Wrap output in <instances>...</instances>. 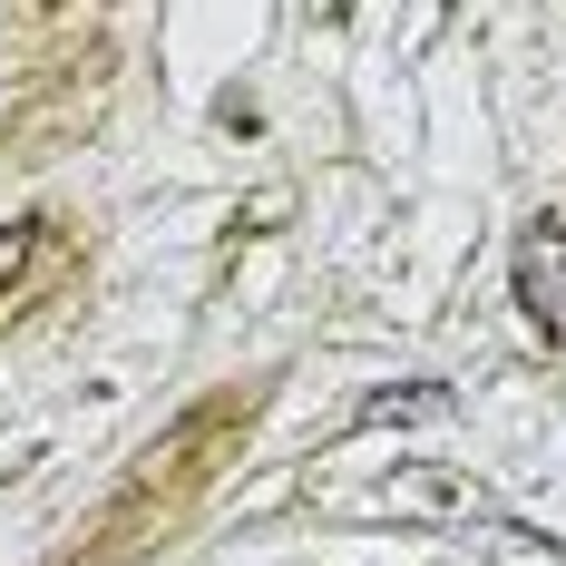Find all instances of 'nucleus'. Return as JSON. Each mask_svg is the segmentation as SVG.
I'll return each mask as SVG.
<instances>
[{"mask_svg": "<svg viewBox=\"0 0 566 566\" xmlns=\"http://www.w3.org/2000/svg\"><path fill=\"white\" fill-rule=\"evenodd\" d=\"M450 410V391H381L371 400V420H440Z\"/></svg>", "mask_w": 566, "mask_h": 566, "instance_id": "1", "label": "nucleus"}, {"mask_svg": "<svg viewBox=\"0 0 566 566\" xmlns=\"http://www.w3.org/2000/svg\"><path fill=\"white\" fill-rule=\"evenodd\" d=\"M20 254H30V234H20V226H10V234H0V283H10V274H20Z\"/></svg>", "mask_w": 566, "mask_h": 566, "instance_id": "2", "label": "nucleus"}]
</instances>
